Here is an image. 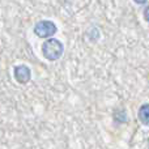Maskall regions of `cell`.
Here are the masks:
<instances>
[{"mask_svg":"<svg viewBox=\"0 0 149 149\" xmlns=\"http://www.w3.org/2000/svg\"><path fill=\"white\" fill-rule=\"evenodd\" d=\"M63 52H64V46L56 38H47L42 43V55L50 62L59 60L63 56Z\"/></svg>","mask_w":149,"mask_h":149,"instance_id":"obj_1","label":"cell"},{"mask_svg":"<svg viewBox=\"0 0 149 149\" xmlns=\"http://www.w3.org/2000/svg\"><path fill=\"white\" fill-rule=\"evenodd\" d=\"M34 34L39 38H51L58 31V26L50 20H41L34 25Z\"/></svg>","mask_w":149,"mask_h":149,"instance_id":"obj_2","label":"cell"},{"mask_svg":"<svg viewBox=\"0 0 149 149\" xmlns=\"http://www.w3.org/2000/svg\"><path fill=\"white\" fill-rule=\"evenodd\" d=\"M13 74H15V79L17 82H20V84H26V82H29L31 79V70L28 65L20 64V65H16L15 67Z\"/></svg>","mask_w":149,"mask_h":149,"instance_id":"obj_3","label":"cell"},{"mask_svg":"<svg viewBox=\"0 0 149 149\" xmlns=\"http://www.w3.org/2000/svg\"><path fill=\"white\" fill-rule=\"evenodd\" d=\"M137 116H139V120L141 122V124L149 127V103H143L139 107L137 111Z\"/></svg>","mask_w":149,"mask_h":149,"instance_id":"obj_4","label":"cell"},{"mask_svg":"<svg viewBox=\"0 0 149 149\" xmlns=\"http://www.w3.org/2000/svg\"><path fill=\"white\" fill-rule=\"evenodd\" d=\"M143 15H144V20L149 24V5H147V7H145V9H144V12H143Z\"/></svg>","mask_w":149,"mask_h":149,"instance_id":"obj_5","label":"cell"},{"mask_svg":"<svg viewBox=\"0 0 149 149\" xmlns=\"http://www.w3.org/2000/svg\"><path fill=\"white\" fill-rule=\"evenodd\" d=\"M136 4H139V5H143V4H147V1L148 0H134Z\"/></svg>","mask_w":149,"mask_h":149,"instance_id":"obj_6","label":"cell"}]
</instances>
